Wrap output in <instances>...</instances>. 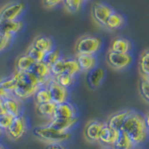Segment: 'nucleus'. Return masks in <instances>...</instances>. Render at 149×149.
I'll use <instances>...</instances> for the list:
<instances>
[{
    "instance_id": "nucleus-1",
    "label": "nucleus",
    "mask_w": 149,
    "mask_h": 149,
    "mask_svg": "<svg viewBox=\"0 0 149 149\" xmlns=\"http://www.w3.org/2000/svg\"><path fill=\"white\" fill-rule=\"evenodd\" d=\"M12 76L15 79L13 95L22 102L32 98L36 91L41 86H43L39 79L31 71H15Z\"/></svg>"
},
{
    "instance_id": "nucleus-2",
    "label": "nucleus",
    "mask_w": 149,
    "mask_h": 149,
    "mask_svg": "<svg viewBox=\"0 0 149 149\" xmlns=\"http://www.w3.org/2000/svg\"><path fill=\"white\" fill-rule=\"evenodd\" d=\"M121 132L127 134L136 146L146 141L149 132L144 122L143 116L134 110H130Z\"/></svg>"
},
{
    "instance_id": "nucleus-3",
    "label": "nucleus",
    "mask_w": 149,
    "mask_h": 149,
    "mask_svg": "<svg viewBox=\"0 0 149 149\" xmlns=\"http://www.w3.org/2000/svg\"><path fill=\"white\" fill-rule=\"evenodd\" d=\"M34 135L38 138L40 141L45 142L48 144L49 143H63L66 142L71 138L72 133L71 132H63L53 129L49 125H42L36 127L33 130Z\"/></svg>"
},
{
    "instance_id": "nucleus-4",
    "label": "nucleus",
    "mask_w": 149,
    "mask_h": 149,
    "mask_svg": "<svg viewBox=\"0 0 149 149\" xmlns=\"http://www.w3.org/2000/svg\"><path fill=\"white\" fill-rule=\"evenodd\" d=\"M102 46V41L100 37L94 36H83L77 41L74 50L77 54L96 55L101 50Z\"/></svg>"
},
{
    "instance_id": "nucleus-5",
    "label": "nucleus",
    "mask_w": 149,
    "mask_h": 149,
    "mask_svg": "<svg viewBox=\"0 0 149 149\" xmlns=\"http://www.w3.org/2000/svg\"><path fill=\"white\" fill-rule=\"evenodd\" d=\"M25 9V6L20 1H11L0 8V22L19 20Z\"/></svg>"
},
{
    "instance_id": "nucleus-6",
    "label": "nucleus",
    "mask_w": 149,
    "mask_h": 149,
    "mask_svg": "<svg viewBox=\"0 0 149 149\" xmlns=\"http://www.w3.org/2000/svg\"><path fill=\"white\" fill-rule=\"evenodd\" d=\"M27 129H28L27 119L24 116V115L22 114L13 118L12 123L10 124V126H9L6 132L9 139H11L12 141H18V140L22 138L23 135L26 133Z\"/></svg>"
},
{
    "instance_id": "nucleus-7",
    "label": "nucleus",
    "mask_w": 149,
    "mask_h": 149,
    "mask_svg": "<svg viewBox=\"0 0 149 149\" xmlns=\"http://www.w3.org/2000/svg\"><path fill=\"white\" fill-rule=\"evenodd\" d=\"M133 62L130 53H116L108 51L106 55V63L115 70H124L128 68Z\"/></svg>"
},
{
    "instance_id": "nucleus-8",
    "label": "nucleus",
    "mask_w": 149,
    "mask_h": 149,
    "mask_svg": "<svg viewBox=\"0 0 149 149\" xmlns=\"http://www.w3.org/2000/svg\"><path fill=\"white\" fill-rule=\"evenodd\" d=\"M46 86L48 87L49 91L51 102H53L54 104H59L69 100V90L60 85L53 77L49 79Z\"/></svg>"
},
{
    "instance_id": "nucleus-9",
    "label": "nucleus",
    "mask_w": 149,
    "mask_h": 149,
    "mask_svg": "<svg viewBox=\"0 0 149 149\" xmlns=\"http://www.w3.org/2000/svg\"><path fill=\"white\" fill-rule=\"evenodd\" d=\"M113 11L114 9L109 5L104 2H96L92 5L91 16L95 22H97L99 25L104 27L106 20L113 13Z\"/></svg>"
},
{
    "instance_id": "nucleus-10",
    "label": "nucleus",
    "mask_w": 149,
    "mask_h": 149,
    "mask_svg": "<svg viewBox=\"0 0 149 149\" xmlns=\"http://www.w3.org/2000/svg\"><path fill=\"white\" fill-rule=\"evenodd\" d=\"M104 124V122H102V121L97 119L88 121L85 126V129H84V136H85L86 140L91 143L99 142L100 134Z\"/></svg>"
},
{
    "instance_id": "nucleus-11",
    "label": "nucleus",
    "mask_w": 149,
    "mask_h": 149,
    "mask_svg": "<svg viewBox=\"0 0 149 149\" xmlns=\"http://www.w3.org/2000/svg\"><path fill=\"white\" fill-rule=\"evenodd\" d=\"M78 111L77 106L71 102H64L56 105L54 118H78Z\"/></svg>"
},
{
    "instance_id": "nucleus-12",
    "label": "nucleus",
    "mask_w": 149,
    "mask_h": 149,
    "mask_svg": "<svg viewBox=\"0 0 149 149\" xmlns=\"http://www.w3.org/2000/svg\"><path fill=\"white\" fill-rule=\"evenodd\" d=\"M78 123V118H51L47 125L63 132H71V130Z\"/></svg>"
},
{
    "instance_id": "nucleus-13",
    "label": "nucleus",
    "mask_w": 149,
    "mask_h": 149,
    "mask_svg": "<svg viewBox=\"0 0 149 149\" xmlns=\"http://www.w3.org/2000/svg\"><path fill=\"white\" fill-rule=\"evenodd\" d=\"M120 132L119 130H116L113 128L109 127L106 124H104V128H102L101 134H100V138H99V142L104 147H109L112 148V146H114V143L116 142L118 136H119Z\"/></svg>"
},
{
    "instance_id": "nucleus-14",
    "label": "nucleus",
    "mask_w": 149,
    "mask_h": 149,
    "mask_svg": "<svg viewBox=\"0 0 149 149\" xmlns=\"http://www.w3.org/2000/svg\"><path fill=\"white\" fill-rule=\"evenodd\" d=\"M3 106L5 113L13 116H18L22 114V102L14 95H8L3 100Z\"/></svg>"
},
{
    "instance_id": "nucleus-15",
    "label": "nucleus",
    "mask_w": 149,
    "mask_h": 149,
    "mask_svg": "<svg viewBox=\"0 0 149 149\" xmlns=\"http://www.w3.org/2000/svg\"><path fill=\"white\" fill-rule=\"evenodd\" d=\"M23 27V22L20 20L0 22V36L11 37L18 34Z\"/></svg>"
},
{
    "instance_id": "nucleus-16",
    "label": "nucleus",
    "mask_w": 149,
    "mask_h": 149,
    "mask_svg": "<svg viewBox=\"0 0 149 149\" xmlns=\"http://www.w3.org/2000/svg\"><path fill=\"white\" fill-rule=\"evenodd\" d=\"M31 72L39 79L43 86L47 85V83L49 81V79L51 77H53L51 76L50 67L48 64H46L44 62L36 63L34 64V66L32 67Z\"/></svg>"
},
{
    "instance_id": "nucleus-17",
    "label": "nucleus",
    "mask_w": 149,
    "mask_h": 149,
    "mask_svg": "<svg viewBox=\"0 0 149 149\" xmlns=\"http://www.w3.org/2000/svg\"><path fill=\"white\" fill-rule=\"evenodd\" d=\"M130 112V109H125V110H120L111 115L108 118H107L106 122H104L107 126L113 128L116 130L121 132L123 125L125 123L126 119H127L128 116Z\"/></svg>"
},
{
    "instance_id": "nucleus-18",
    "label": "nucleus",
    "mask_w": 149,
    "mask_h": 149,
    "mask_svg": "<svg viewBox=\"0 0 149 149\" xmlns=\"http://www.w3.org/2000/svg\"><path fill=\"white\" fill-rule=\"evenodd\" d=\"M76 60L80 68V72L88 73L95 67H97L98 60L96 55L88 54H77Z\"/></svg>"
},
{
    "instance_id": "nucleus-19",
    "label": "nucleus",
    "mask_w": 149,
    "mask_h": 149,
    "mask_svg": "<svg viewBox=\"0 0 149 149\" xmlns=\"http://www.w3.org/2000/svg\"><path fill=\"white\" fill-rule=\"evenodd\" d=\"M132 50V44L129 39L125 37L118 36L111 41L109 50L116 53H130Z\"/></svg>"
},
{
    "instance_id": "nucleus-20",
    "label": "nucleus",
    "mask_w": 149,
    "mask_h": 149,
    "mask_svg": "<svg viewBox=\"0 0 149 149\" xmlns=\"http://www.w3.org/2000/svg\"><path fill=\"white\" fill-rule=\"evenodd\" d=\"M105 77V71L102 67L97 66L91 72L88 73L87 76V82L91 88H99L102 81H104Z\"/></svg>"
},
{
    "instance_id": "nucleus-21",
    "label": "nucleus",
    "mask_w": 149,
    "mask_h": 149,
    "mask_svg": "<svg viewBox=\"0 0 149 149\" xmlns=\"http://www.w3.org/2000/svg\"><path fill=\"white\" fill-rule=\"evenodd\" d=\"M32 44L34 45L36 49L43 51L44 53L49 52L54 49V42L52 38L47 36H37L33 40Z\"/></svg>"
},
{
    "instance_id": "nucleus-22",
    "label": "nucleus",
    "mask_w": 149,
    "mask_h": 149,
    "mask_svg": "<svg viewBox=\"0 0 149 149\" xmlns=\"http://www.w3.org/2000/svg\"><path fill=\"white\" fill-rule=\"evenodd\" d=\"M36 114L38 115L40 118H48L49 120L53 118L55 109H56V104H54L53 102H44V104H36Z\"/></svg>"
},
{
    "instance_id": "nucleus-23",
    "label": "nucleus",
    "mask_w": 149,
    "mask_h": 149,
    "mask_svg": "<svg viewBox=\"0 0 149 149\" xmlns=\"http://www.w3.org/2000/svg\"><path fill=\"white\" fill-rule=\"evenodd\" d=\"M125 24V19L124 17L121 15L120 13L116 12V11H113V13L108 17V19L105 22L104 27L106 29L114 31L118 29V28L122 27Z\"/></svg>"
},
{
    "instance_id": "nucleus-24",
    "label": "nucleus",
    "mask_w": 149,
    "mask_h": 149,
    "mask_svg": "<svg viewBox=\"0 0 149 149\" xmlns=\"http://www.w3.org/2000/svg\"><path fill=\"white\" fill-rule=\"evenodd\" d=\"M35 63L36 62L28 54H22L16 60V71H31V69L34 66Z\"/></svg>"
},
{
    "instance_id": "nucleus-25",
    "label": "nucleus",
    "mask_w": 149,
    "mask_h": 149,
    "mask_svg": "<svg viewBox=\"0 0 149 149\" xmlns=\"http://www.w3.org/2000/svg\"><path fill=\"white\" fill-rule=\"evenodd\" d=\"M138 69L141 77L149 78V49L143 51L139 57Z\"/></svg>"
},
{
    "instance_id": "nucleus-26",
    "label": "nucleus",
    "mask_w": 149,
    "mask_h": 149,
    "mask_svg": "<svg viewBox=\"0 0 149 149\" xmlns=\"http://www.w3.org/2000/svg\"><path fill=\"white\" fill-rule=\"evenodd\" d=\"M112 149H136V146L127 136V134L120 132L119 136L112 146Z\"/></svg>"
},
{
    "instance_id": "nucleus-27",
    "label": "nucleus",
    "mask_w": 149,
    "mask_h": 149,
    "mask_svg": "<svg viewBox=\"0 0 149 149\" xmlns=\"http://www.w3.org/2000/svg\"><path fill=\"white\" fill-rule=\"evenodd\" d=\"M33 99H34L36 104H44V102H51L50 93H49L48 87L46 85L41 86L38 90L36 91L34 96H33Z\"/></svg>"
},
{
    "instance_id": "nucleus-28",
    "label": "nucleus",
    "mask_w": 149,
    "mask_h": 149,
    "mask_svg": "<svg viewBox=\"0 0 149 149\" xmlns=\"http://www.w3.org/2000/svg\"><path fill=\"white\" fill-rule=\"evenodd\" d=\"M53 78L60 84V85H62L63 87L66 88L69 90L70 88L74 85L77 77L66 74V73H63V74H59V76H57V77H54Z\"/></svg>"
},
{
    "instance_id": "nucleus-29",
    "label": "nucleus",
    "mask_w": 149,
    "mask_h": 149,
    "mask_svg": "<svg viewBox=\"0 0 149 149\" xmlns=\"http://www.w3.org/2000/svg\"><path fill=\"white\" fill-rule=\"evenodd\" d=\"M65 73L74 77L80 73V68L76 58H65Z\"/></svg>"
},
{
    "instance_id": "nucleus-30",
    "label": "nucleus",
    "mask_w": 149,
    "mask_h": 149,
    "mask_svg": "<svg viewBox=\"0 0 149 149\" xmlns=\"http://www.w3.org/2000/svg\"><path fill=\"white\" fill-rule=\"evenodd\" d=\"M85 0H63V5L66 11L70 13H76L81 9Z\"/></svg>"
},
{
    "instance_id": "nucleus-31",
    "label": "nucleus",
    "mask_w": 149,
    "mask_h": 149,
    "mask_svg": "<svg viewBox=\"0 0 149 149\" xmlns=\"http://www.w3.org/2000/svg\"><path fill=\"white\" fill-rule=\"evenodd\" d=\"M50 72L53 77L65 73V57H61L57 62H55L51 65Z\"/></svg>"
},
{
    "instance_id": "nucleus-32",
    "label": "nucleus",
    "mask_w": 149,
    "mask_h": 149,
    "mask_svg": "<svg viewBox=\"0 0 149 149\" xmlns=\"http://www.w3.org/2000/svg\"><path fill=\"white\" fill-rule=\"evenodd\" d=\"M25 53L29 55L36 63L43 62L44 58H45V55H46V53H44L43 51L39 50L38 49H36L33 44H31L29 47H28V49H27Z\"/></svg>"
},
{
    "instance_id": "nucleus-33",
    "label": "nucleus",
    "mask_w": 149,
    "mask_h": 149,
    "mask_svg": "<svg viewBox=\"0 0 149 149\" xmlns=\"http://www.w3.org/2000/svg\"><path fill=\"white\" fill-rule=\"evenodd\" d=\"M0 88L8 95H13V91L15 88V79L13 76L9 77H4L2 82L0 83Z\"/></svg>"
},
{
    "instance_id": "nucleus-34",
    "label": "nucleus",
    "mask_w": 149,
    "mask_h": 149,
    "mask_svg": "<svg viewBox=\"0 0 149 149\" xmlns=\"http://www.w3.org/2000/svg\"><path fill=\"white\" fill-rule=\"evenodd\" d=\"M139 91L142 98L149 104V78L148 77H141Z\"/></svg>"
},
{
    "instance_id": "nucleus-35",
    "label": "nucleus",
    "mask_w": 149,
    "mask_h": 149,
    "mask_svg": "<svg viewBox=\"0 0 149 149\" xmlns=\"http://www.w3.org/2000/svg\"><path fill=\"white\" fill-rule=\"evenodd\" d=\"M61 57H62V54H61L60 50L53 49L52 50H50L49 52L46 53L43 62L50 67L51 65H52L55 62H57Z\"/></svg>"
},
{
    "instance_id": "nucleus-36",
    "label": "nucleus",
    "mask_w": 149,
    "mask_h": 149,
    "mask_svg": "<svg viewBox=\"0 0 149 149\" xmlns=\"http://www.w3.org/2000/svg\"><path fill=\"white\" fill-rule=\"evenodd\" d=\"M14 118H15V116L9 115L8 113L1 114L0 115V128H1L4 132H6L9 126H10V124L12 123Z\"/></svg>"
},
{
    "instance_id": "nucleus-37",
    "label": "nucleus",
    "mask_w": 149,
    "mask_h": 149,
    "mask_svg": "<svg viewBox=\"0 0 149 149\" xmlns=\"http://www.w3.org/2000/svg\"><path fill=\"white\" fill-rule=\"evenodd\" d=\"M11 41H12L11 37L0 36V52H2L7 48H8L11 44Z\"/></svg>"
},
{
    "instance_id": "nucleus-38",
    "label": "nucleus",
    "mask_w": 149,
    "mask_h": 149,
    "mask_svg": "<svg viewBox=\"0 0 149 149\" xmlns=\"http://www.w3.org/2000/svg\"><path fill=\"white\" fill-rule=\"evenodd\" d=\"M45 8H53L62 4L63 0H42Z\"/></svg>"
},
{
    "instance_id": "nucleus-39",
    "label": "nucleus",
    "mask_w": 149,
    "mask_h": 149,
    "mask_svg": "<svg viewBox=\"0 0 149 149\" xmlns=\"http://www.w3.org/2000/svg\"><path fill=\"white\" fill-rule=\"evenodd\" d=\"M46 149H67L66 146H64V144L62 143H49Z\"/></svg>"
},
{
    "instance_id": "nucleus-40",
    "label": "nucleus",
    "mask_w": 149,
    "mask_h": 149,
    "mask_svg": "<svg viewBox=\"0 0 149 149\" xmlns=\"http://www.w3.org/2000/svg\"><path fill=\"white\" fill-rule=\"evenodd\" d=\"M143 118H144V122H146V128H147L148 132H149V112H147V113L143 116Z\"/></svg>"
},
{
    "instance_id": "nucleus-41",
    "label": "nucleus",
    "mask_w": 149,
    "mask_h": 149,
    "mask_svg": "<svg viewBox=\"0 0 149 149\" xmlns=\"http://www.w3.org/2000/svg\"><path fill=\"white\" fill-rule=\"evenodd\" d=\"M3 100L2 98H0V115L5 113V111H4V106H3Z\"/></svg>"
},
{
    "instance_id": "nucleus-42",
    "label": "nucleus",
    "mask_w": 149,
    "mask_h": 149,
    "mask_svg": "<svg viewBox=\"0 0 149 149\" xmlns=\"http://www.w3.org/2000/svg\"><path fill=\"white\" fill-rule=\"evenodd\" d=\"M3 132H4V130L1 129V128H0V138H1V136H2V134H3Z\"/></svg>"
},
{
    "instance_id": "nucleus-43",
    "label": "nucleus",
    "mask_w": 149,
    "mask_h": 149,
    "mask_svg": "<svg viewBox=\"0 0 149 149\" xmlns=\"http://www.w3.org/2000/svg\"><path fill=\"white\" fill-rule=\"evenodd\" d=\"M0 149H5V146H3L1 143H0Z\"/></svg>"
},
{
    "instance_id": "nucleus-44",
    "label": "nucleus",
    "mask_w": 149,
    "mask_h": 149,
    "mask_svg": "<svg viewBox=\"0 0 149 149\" xmlns=\"http://www.w3.org/2000/svg\"><path fill=\"white\" fill-rule=\"evenodd\" d=\"M3 78H4V77H0V83H1V82H2V80H3Z\"/></svg>"
},
{
    "instance_id": "nucleus-45",
    "label": "nucleus",
    "mask_w": 149,
    "mask_h": 149,
    "mask_svg": "<svg viewBox=\"0 0 149 149\" xmlns=\"http://www.w3.org/2000/svg\"><path fill=\"white\" fill-rule=\"evenodd\" d=\"M102 149H112V148H109V147H102Z\"/></svg>"
}]
</instances>
